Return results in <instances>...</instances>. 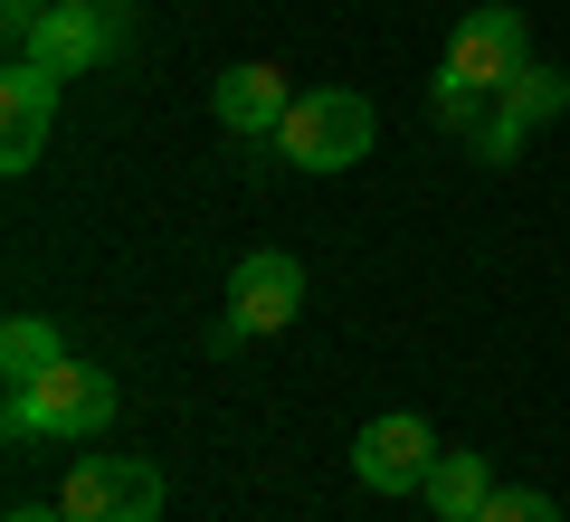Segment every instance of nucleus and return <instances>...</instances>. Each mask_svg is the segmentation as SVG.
I'll use <instances>...</instances> for the list:
<instances>
[{
	"label": "nucleus",
	"instance_id": "nucleus-1",
	"mask_svg": "<svg viewBox=\"0 0 570 522\" xmlns=\"http://www.w3.org/2000/svg\"><path fill=\"white\" fill-rule=\"evenodd\" d=\"M115 427V381L96 362L67 352L58 371H39L29 390H0V437L29 446V437H105Z\"/></svg>",
	"mask_w": 570,
	"mask_h": 522
},
{
	"label": "nucleus",
	"instance_id": "nucleus-2",
	"mask_svg": "<svg viewBox=\"0 0 570 522\" xmlns=\"http://www.w3.org/2000/svg\"><path fill=\"white\" fill-rule=\"evenodd\" d=\"M371 134H381L371 96H352V86H305V96L285 105V124H276V152L295 161V171H352V161L371 152Z\"/></svg>",
	"mask_w": 570,
	"mask_h": 522
},
{
	"label": "nucleus",
	"instance_id": "nucleus-3",
	"mask_svg": "<svg viewBox=\"0 0 570 522\" xmlns=\"http://www.w3.org/2000/svg\"><path fill=\"white\" fill-rule=\"evenodd\" d=\"M523 67H532V20L513 0H485V10H466V20L448 29V67H438V77L475 86V96H504Z\"/></svg>",
	"mask_w": 570,
	"mask_h": 522
},
{
	"label": "nucleus",
	"instance_id": "nucleus-4",
	"mask_svg": "<svg viewBox=\"0 0 570 522\" xmlns=\"http://www.w3.org/2000/svg\"><path fill=\"white\" fill-rule=\"evenodd\" d=\"M115 48H134V0H48V20L29 29L20 58L58 67V77H86V67H105Z\"/></svg>",
	"mask_w": 570,
	"mask_h": 522
},
{
	"label": "nucleus",
	"instance_id": "nucleus-5",
	"mask_svg": "<svg viewBox=\"0 0 570 522\" xmlns=\"http://www.w3.org/2000/svg\"><path fill=\"white\" fill-rule=\"evenodd\" d=\"M67 522H163V475L142 456H77L58 484Z\"/></svg>",
	"mask_w": 570,
	"mask_h": 522
},
{
	"label": "nucleus",
	"instance_id": "nucleus-6",
	"mask_svg": "<svg viewBox=\"0 0 570 522\" xmlns=\"http://www.w3.org/2000/svg\"><path fill=\"white\" fill-rule=\"evenodd\" d=\"M295 314H305V266L285 257V247H257V257H238V276H228V314H219V342H257V333H285Z\"/></svg>",
	"mask_w": 570,
	"mask_h": 522
},
{
	"label": "nucleus",
	"instance_id": "nucleus-7",
	"mask_svg": "<svg viewBox=\"0 0 570 522\" xmlns=\"http://www.w3.org/2000/svg\"><path fill=\"white\" fill-rule=\"evenodd\" d=\"M428 465H438V427L409 418V408H390V418H371L362 437H352V475H362L371 494H419Z\"/></svg>",
	"mask_w": 570,
	"mask_h": 522
},
{
	"label": "nucleus",
	"instance_id": "nucleus-8",
	"mask_svg": "<svg viewBox=\"0 0 570 522\" xmlns=\"http://www.w3.org/2000/svg\"><path fill=\"white\" fill-rule=\"evenodd\" d=\"M58 67L39 58H10L0 67V171H29L48 152V124H58Z\"/></svg>",
	"mask_w": 570,
	"mask_h": 522
},
{
	"label": "nucleus",
	"instance_id": "nucleus-9",
	"mask_svg": "<svg viewBox=\"0 0 570 522\" xmlns=\"http://www.w3.org/2000/svg\"><path fill=\"white\" fill-rule=\"evenodd\" d=\"M285 105H295V96H285V77H276V67H257V58L209 77V115H219L228 134H276Z\"/></svg>",
	"mask_w": 570,
	"mask_h": 522
},
{
	"label": "nucleus",
	"instance_id": "nucleus-10",
	"mask_svg": "<svg viewBox=\"0 0 570 522\" xmlns=\"http://www.w3.org/2000/svg\"><path fill=\"white\" fill-rule=\"evenodd\" d=\"M428 513L438 522H475L485 513V494H494V465L485 456H466V446H438V465H428Z\"/></svg>",
	"mask_w": 570,
	"mask_h": 522
},
{
	"label": "nucleus",
	"instance_id": "nucleus-11",
	"mask_svg": "<svg viewBox=\"0 0 570 522\" xmlns=\"http://www.w3.org/2000/svg\"><path fill=\"white\" fill-rule=\"evenodd\" d=\"M67 362V333L48 314H10L0 323V390H29L39 371H58Z\"/></svg>",
	"mask_w": 570,
	"mask_h": 522
},
{
	"label": "nucleus",
	"instance_id": "nucleus-12",
	"mask_svg": "<svg viewBox=\"0 0 570 522\" xmlns=\"http://www.w3.org/2000/svg\"><path fill=\"white\" fill-rule=\"evenodd\" d=\"M561 105H570V77H561V67H523V77L504 86V115L523 124V134H532V124H551Z\"/></svg>",
	"mask_w": 570,
	"mask_h": 522
},
{
	"label": "nucleus",
	"instance_id": "nucleus-13",
	"mask_svg": "<svg viewBox=\"0 0 570 522\" xmlns=\"http://www.w3.org/2000/svg\"><path fill=\"white\" fill-rule=\"evenodd\" d=\"M485 105H494V96H475V86H456V77H438V86H428V115L448 124L456 142H466L475 124H485Z\"/></svg>",
	"mask_w": 570,
	"mask_h": 522
},
{
	"label": "nucleus",
	"instance_id": "nucleus-14",
	"mask_svg": "<svg viewBox=\"0 0 570 522\" xmlns=\"http://www.w3.org/2000/svg\"><path fill=\"white\" fill-rule=\"evenodd\" d=\"M475 522H561V503H551V494H532V484H494Z\"/></svg>",
	"mask_w": 570,
	"mask_h": 522
},
{
	"label": "nucleus",
	"instance_id": "nucleus-15",
	"mask_svg": "<svg viewBox=\"0 0 570 522\" xmlns=\"http://www.w3.org/2000/svg\"><path fill=\"white\" fill-rule=\"evenodd\" d=\"M466 152H475V161H513V152H523V124L504 115V96L485 105V124H475V134H466Z\"/></svg>",
	"mask_w": 570,
	"mask_h": 522
},
{
	"label": "nucleus",
	"instance_id": "nucleus-16",
	"mask_svg": "<svg viewBox=\"0 0 570 522\" xmlns=\"http://www.w3.org/2000/svg\"><path fill=\"white\" fill-rule=\"evenodd\" d=\"M39 20H48V0H0V29H10L20 48H29V29H39Z\"/></svg>",
	"mask_w": 570,
	"mask_h": 522
},
{
	"label": "nucleus",
	"instance_id": "nucleus-17",
	"mask_svg": "<svg viewBox=\"0 0 570 522\" xmlns=\"http://www.w3.org/2000/svg\"><path fill=\"white\" fill-rule=\"evenodd\" d=\"M10 522H67V513H48V503H20V513H10Z\"/></svg>",
	"mask_w": 570,
	"mask_h": 522
}]
</instances>
